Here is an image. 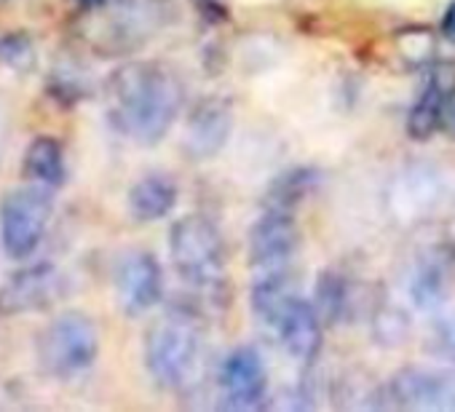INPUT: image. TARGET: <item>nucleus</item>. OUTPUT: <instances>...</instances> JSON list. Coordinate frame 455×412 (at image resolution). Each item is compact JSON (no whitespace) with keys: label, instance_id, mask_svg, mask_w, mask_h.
<instances>
[{"label":"nucleus","instance_id":"nucleus-21","mask_svg":"<svg viewBox=\"0 0 455 412\" xmlns=\"http://www.w3.org/2000/svg\"><path fill=\"white\" fill-rule=\"evenodd\" d=\"M348 308V281L338 273H322L316 287V311L327 321H338Z\"/></svg>","mask_w":455,"mask_h":412},{"label":"nucleus","instance_id":"nucleus-17","mask_svg":"<svg viewBox=\"0 0 455 412\" xmlns=\"http://www.w3.org/2000/svg\"><path fill=\"white\" fill-rule=\"evenodd\" d=\"M177 203V185L166 174H148L129 190V212L140 223L166 218Z\"/></svg>","mask_w":455,"mask_h":412},{"label":"nucleus","instance_id":"nucleus-16","mask_svg":"<svg viewBox=\"0 0 455 412\" xmlns=\"http://www.w3.org/2000/svg\"><path fill=\"white\" fill-rule=\"evenodd\" d=\"M298 287H295V279L287 273V268H279V271H266L255 287H252V311L255 316L268 324L271 329L279 327L282 316L290 311V305L298 300Z\"/></svg>","mask_w":455,"mask_h":412},{"label":"nucleus","instance_id":"nucleus-12","mask_svg":"<svg viewBox=\"0 0 455 412\" xmlns=\"http://www.w3.org/2000/svg\"><path fill=\"white\" fill-rule=\"evenodd\" d=\"M444 195V174L431 163H412L391 182L388 201L399 220H418L434 212Z\"/></svg>","mask_w":455,"mask_h":412},{"label":"nucleus","instance_id":"nucleus-4","mask_svg":"<svg viewBox=\"0 0 455 412\" xmlns=\"http://www.w3.org/2000/svg\"><path fill=\"white\" fill-rule=\"evenodd\" d=\"M201 337L190 319L169 316L145 335V367L161 388H182L198 364Z\"/></svg>","mask_w":455,"mask_h":412},{"label":"nucleus","instance_id":"nucleus-20","mask_svg":"<svg viewBox=\"0 0 455 412\" xmlns=\"http://www.w3.org/2000/svg\"><path fill=\"white\" fill-rule=\"evenodd\" d=\"M316 185V171L311 169H295V171H287L284 177H279L268 193V206L274 210H287L292 212V206L300 203Z\"/></svg>","mask_w":455,"mask_h":412},{"label":"nucleus","instance_id":"nucleus-6","mask_svg":"<svg viewBox=\"0 0 455 412\" xmlns=\"http://www.w3.org/2000/svg\"><path fill=\"white\" fill-rule=\"evenodd\" d=\"M38 364L52 377H73L89 369L100 353V335L86 313L57 316L38 337Z\"/></svg>","mask_w":455,"mask_h":412},{"label":"nucleus","instance_id":"nucleus-14","mask_svg":"<svg viewBox=\"0 0 455 412\" xmlns=\"http://www.w3.org/2000/svg\"><path fill=\"white\" fill-rule=\"evenodd\" d=\"M322 324L324 319L319 316L316 305L298 297L290 311L282 316L276 332H279V340L284 343L287 353L303 364L314 361L319 356V348H322Z\"/></svg>","mask_w":455,"mask_h":412},{"label":"nucleus","instance_id":"nucleus-18","mask_svg":"<svg viewBox=\"0 0 455 412\" xmlns=\"http://www.w3.org/2000/svg\"><path fill=\"white\" fill-rule=\"evenodd\" d=\"M25 174L46 187H57L65 182L68 177V166H65V153L62 145L52 137H38L30 142L28 153H25Z\"/></svg>","mask_w":455,"mask_h":412},{"label":"nucleus","instance_id":"nucleus-27","mask_svg":"<svg viewBox=\"0 0 455 412\" xmlns=\"http://www.w3.org/2000/svg\"><path fill=\"white\" fill-rule=\"evenodd\" d=\"M0 142H4V134H0Z\"/></svg>","mask_w":455,"mask_h":412},{"label":"nucleus","instance_id":"nucleus-25","mask_svg":"<svg viewBox=\"0 0 455 412\" xmlns=\"http://www.w3.org/2000/svg\"><path fill=\"white\" fill-rule=\"evenodd\" d=\"M442 129L450 131V137H455V94L447 102V110H444V118H442Z\"/></svg>","mask_w":455,"mask_h":412},{"label":"nucleus","instance_id":"nucleus-10","mask_svg":"<svg viewBox=\"0 0 455 412\" xmlns=\"http://www.w3.org/2000/svg\"><path fill=\"white\" fill-rule=\"evenodd\" d=\"M118 303L129 316H142L158 305L164 295V273L150 252H129L116 268Z\"/></svg>","mask_w":455,"mask_h":412},{"label":"nucleus","instance_id":"nucleus-1","mask_svg":"<svg viewBox=\"0 0 455 412\" xmlns=\"http://www.w3.org/2000/svg\"><path fill=\"white\" fill-rule=\"evenodd\" d=\"M108 97L118 131L140 145H156L177 121L185 86L166 65L132 62L110 75Z\"/></svg>","mask_w":455,"mask_h":412},{"label":"nucleus","instance_id":"nucleus-11","mask_svg":"<svg viewBox=\"0 0 455 412\" xmlns=\"http://www.w3.org/2000/svg\"><path fill=\"white\" fill-rule=\"evenodd\" d=\"M220 388L234 409L260 407L268 393V372L260 353L250 345L228 353L220 367Z\"/></svg>","mask_w":455,"mask_h":412},{"label":"nucleus","instance_id":"nucleus-2","mask_svg":"<svg viewBox=\"0 0 455 412\" xmlns=\"http://www.w3.org/2000/svg\"><path fill=\"white\" fill-rule=\"evenodd\" d=\"M169 20V0H102L84 20V38L97 54L121 57L153 41Z\"/></svg>","mask_w":455,"mask_h":412},{"label":"nucleus","instance_id":"nucleus-15","mask_svg":"<svg viewBox=\"0 0 455 412\" xmlns=\"http://www.w3.org/2000/svg\"><path fill=\"white\" fill-rule=\"evenodd\" d=\"M452 94H455V78L447 70H436L410 110L407 131L412 139H428L442 129V118Z\"/></svg>","mask_w":455,"mask_h":412},{"label":"nucleus","instance_id":"nucleus-5","mask_svg":"<svg viewBox=\"0 0 455 412\" xmlns=\"http://www.w3.org/2000/svg\"><path fill=\"white\" fill-rule=\"evenodd\" d=\"M54 212V198L46 185L12 187L0 201V239L14 260L30 258L46 236Z\"/></svg>","mask_w":455,"mask_h":412},{"label":"nucleus","instance_id":"nucleus-22","mask_svg":"<svg viewBox=\"0 0 455 412\" xmlns=\"http://www.w3.org/2000/svg\"><path fill=\"white\" fill-rule=\"evenodd\" d=\"M0 59L14 70H30L36 65V49L25 36H9L0 41Z\"/></svg>","mask_w":455,"mask_h":412},{"label":"nucleus","instance_id":"nucleus-23","mask_svg":"<svg viewBox=\"0 0 455 412\" xmlns=\"http://www.w3.org/2000/svg\"><path fill=\"white\" fill-rule=\"evenodd\" d=\"M436 348L439 353L455 364V316L444 319L439 327H436Z\"/></svg>","mask_w":455,"mask_h":412},{"label":"nucleus","instance_id":"nucleus-13","mask_svg":"<svg viewBox=\"0 0 455 412\" xmlns=\"http://www.w3.org/2000/svg\"><path fill=\"white\" fill-rule=\"evenodd\" d=\"M65 279L62 273L49 265H30L14 273L4 287H0V311L4 313H30L44 311L62 297Z\"/></svg>","mask_w":455,"mask_h":412},{"label":"nucleus","instance_id":"nucleus-3","mask_svg":"<svg viewBox=\"0 0 455 412\" xmlns=\"http://www.w3.org/2000/svg\"><path fill=\"white\" fill-rule=\"evenodd\" d=\"M169 252L180 279L196 289H214L225 273V244L212 220L180 218L169 231Z\"/></svg>","mask_w":455,"mask_h":412},{"label":"nucleus","instance_id":"nucleus-26","mask_svg":"<svg viewBox=\"0 0 455 412\" xmlns=\"http://www.w3.org/2000/svg\"><path fill=\"white\" fill-rule=\"evenodd\" d=\"M81 4H84L86 9H92V6H97V4H102V0H81Z\"/></svg>","mask_w":455,"mask_h":412},{"label":"nucleus","instance_id":"nucleus-8","mask_svg":"<svg viewBox=\"0 0 455 412\" xmlns=\"http://www.w3.org/2000/svg\"><path fill=\"white\" fill-rule=\"evenodd\" d=\"M298 244L300 231L292 212L268 206L250 231V263L263 273L287 268L298 252Z\"/></svg>","mask_w":455,"mask_h":412},{"label":"nucleus","instance_id":"nucleus-24","mask_svg":"<svg viewBox=\"0 0 455 412\" xmlns=\"http://www.w3.org/2000/svg\"><path fill=\"white\" fill-rule=\"evenodd\" d=\"M442 30H444V36L455 44V0L447 6V12H444V20H442Z\"/></svg>","mask_w":455,"mask_h":412},{"label":"nucleus","instance_id":"nucleus-7","mask_svg":"<svg viewBox=\"0 0 455 412\" xmlns=\"http://www.w3.org/2000/svg\"><path fill=\"white\" fill-rule=\"evenodd\" d=\"M386 404L399 409L455 412V372L407 367L386 385Z\"/></svg>","mask_w":455,"mask_h":412},{"label":"nucleus","instance_id":"nucleus-9","mask_svg":"<svg viewBox=\"0 0 455 412\" xmlns=\"http://www.w3.org/2000/svg\"><path fill=\"white\" fill-rule=\"evenodd\" d=\"M234 131V107L222 97H204L188 115L182 147L193 161L214 158L231 139Z\"/></svg>","mask_w":455,"mask_h":412},{"label":"nucleus","instance_id":"nucleus-19","mask_svg":"<svg viewBox=\"0 0 455 412\" xmlns=\"http://www.w3.org/2000/svg\"><path fill=\"white\" fill-rule=\"evenodd\" d=\"M447 292V258L439 252H431L423 258L415 268L412 284H410V297L415 300L418 308H436L444 300Z\"/></svg>","mask_w":455,"mask_h":412}]
</instances>
